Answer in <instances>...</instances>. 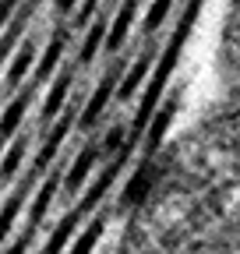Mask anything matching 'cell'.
I'll list each match as a JSON object with an SVG mask.
<instances>
[{"mask_svg":"<svg viewBox=\"0 0 240 254\" xmlns=\"http://www.w3.org/2000/svg\"><path fill=\"white\" fill-rule=\"evenodd\" d=\"M117 254H240V85L138 173Z\"/></svg>","mask_w":240,"mask_h":254,"instance_id":"1","label":"cell"},{"mask_svg":"<svg viewBox=\"0 0 240 254\" xmlns=\"http://www.w3.org/2000/svg\"><path fill=\"white\" fill-rule=\"evenodd\" d=\"M223 64H226L230 85H240V0H233L230 25H226V36H223Z\"/></svg>","mask_w":240,"mask_h":254,"instance_id":"2","label":"cell"},{"mask_svg":"<svg viewBox=\"0 0 240 254\" xmlns=\"http://www.w3.org/2000/svg\"><path fill=\"white\" fill-rule=\"evenodd\" d=\"M127 18H131V4L124 7V14H120V21H117V32H113V36H110V50L120 43V36H124V28H127Z\"/></svg>","mask_w":240,"mask_h":254,"instance_id":"3","label":"cell"},{"mask_svg":"<svg viewBox=\"0 0 240 254\" xmlns=\"http://www.w3.org/2000/svg\"><path fill=\"white\" fill-rule=\"evenodd\" d=\"M166 4H170V0H156L152 14H148V28H156V25H159V18H163V11H166Z\"/></svg>","mask_w":240,"mask_h":254,"instance_id":"4","label":"cell"},{"mask_svg":"<svg viewBox=\"0 0 240 254\" xmlns=\"http://www.w3.org/2000/svg\"><path fill=\"white\" fill-rule=\"evenodd\" d=\"M74 4H78V0H57V11H64V14H67Z\"/></svg>","mask_w":240,"mask_h":254,"instance_id":"5","label":"cell"}]
</instances>
